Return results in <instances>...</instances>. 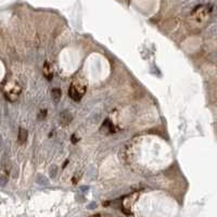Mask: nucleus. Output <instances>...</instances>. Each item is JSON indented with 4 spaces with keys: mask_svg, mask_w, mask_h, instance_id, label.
Returning a JSON list of instances; mask_svg holds the SVG:
<instances>
[{
    "mask_svg": "<svg viewBox=\"0 0 217 217\" xmlns=\"http://www.w3.org/2000/svg\"><path fill=\"white\" fill-rule=\"evenodd\" d=\"M53 72L54 70H53L52 64L50 62H46L44 65V75L48 80H51L53 78Z\"/></svg>",
    "mask_w": 217,
    "mask_h": 217,
    "instance_id": "7ed1b4c3",
    "label": "nucleus"
},
{
    "mask_svg": "<svg viewBox=\"0 0 217 217\" xmlns=\"http://www.w3.org/2000/svg\"><path fill=\"white\" fill-rule=\"evenodd\" d=\"M26 140H27V131L24 128H20V131H19V141L21 143H24Z\"/></svg>",
    "mask_w": 217,
    "mask_h": 217,
    "instance_id": "0eeeda50",
    "label": "nucleus"
},
{
    "mask_svg": "<svg viewBox=\"0 0 217 217\" xmlns=\"http://www.w3.org/2000/svg\"><path fill=\"white\" fill-rule=\"evenodd\" d=\"M217 35V24L211 25L210 27L206 30V36L207 37H213V36Z\"/></svg>",
    "mask_w": 217,
    "mask_h": 217,
    "instance_id": "423d86ee",
    "label": "nucleus"
},
{
    "mask_svg": "<svg viewBox=\"0 0 217 217\" xmlns=\"http://www.w3.org/2000/svg\"><path fill=\"white\" fill-rule=\"evenodd\" d=\"M46 115H47V111H46V110H43L41 112H40V114H39V116H38V118H39V120H44V118L46 117Z\"/></svg>",
    "mask_w": 217,
    "mask_h": 217,
    "instance_id": "6e6552de",
    "label": "nucleus"
},
{
    "mask_svg": "<svg viewBox=\"0 0 217 217\" xmlns=\"http://www.w3.org/2000/svg\"><path fill=\"white\" fill-rule=\"evenodd\" d=\"M180 1H187V0H180Z\"/></svg>",
    "mask_w": 217,
    "mask_h": 217,
    "instance_id": "1a4fd4ad",
    "label": "nucleus"
},
{
    "mask_svg": "<svg viewBox=\"0 0 217 217\" xmlns=\"http://www.w3.org/2000/svg\"><path fill=\"white\" fill-rule=\"evenodd\" d=\"M59 120H60V123L62 125H68L73 121V116L71 114V112H68V111H63V112L60 113Z\"/></svg>",
    "mask_w": 217,
    "mask_h": 217,
    "instance_id": "20e7f679",
    "label": "nucleus"
},
{
    "mask_svg": "<svg viewBox=\"0 0 217 217\" xmlns=\"http://www.w3.org/2000/svg\"><path fill=\"white\" fill-rule=\"evenodd\" d=\"M51 95H52V98L55 102H59L61 99V96H62V93H61L60 88H53L52 91H51Z\"/></svg>",
    "mask_w": 217,
    "mask_h": 217,
    "instance_id": "39448f33",
    "label": "nucleus"
},
{
    "mask_svg": "<svg viewBox=\"0 0 217 217\" xmlns=\"http://www.w3.org/2000/svg\"><path fill=\"white\" fill-rule=\"evenodd\" d=\"M86 93V85L84 82L80 79H77L73 82L68 89V96L72 98L74 101H80L82 97Z\"/></svg>",
    "mask_w": 217,
    "mask_h": 217,
    "instance_id": "f257e3e1",
    "label": "nucleus"
},
{
    "mask_svg": "<svg viewBox=\"0 0 217 217\" xmlns=\"http://www.w3.org/2000/svg\"><path fill=\"white\" fill-rule=\"evenodd\" d=\"M21 93V89L19 87H12L10 88V89H5V97H7L8 100H10V101H14V100H16V98L19 97V95H20Z\"/></svg>",
    "mask_w": 217,
    "mask_h": 217,
    "instance_id": "f03ea898",
    "label": "nucleus"
}]
</instances>
